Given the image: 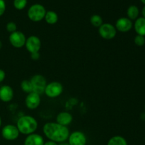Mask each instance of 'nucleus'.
<instances>
[{
	"label": "nucleus",
	"instance_id": "obj_1",
	"mask_svg": "<svg viewBox=\"0 0 145 145\" xmlns=\"http://www.w3.org/2000/svg\"><path fill=\"white\" fill-rule=\"evenodd\" d=\"M42 131L48 140L57 143L66 142L70 134L67 127L62 126L55 122L45 123L42 127Z\"/></svg>",
	"mask_w": 145,
	"mask_h": 145
},
{
	"label": "nucleus",
	"instance_id": "obj_2",
	"mask_svg": "<svg viewBox=\"0 0 145 145\" xmlns=\"http://www.w3.org/2000/svg\"><path fill=\"white\" fill-rule=\"evenodd\" d=\"M20 133L25 135L35 133L38 129V121L31 116H23L18 119L16 125Z\"/></svg>",
	"mask_w": 145,
	"mask_h": 145
},
{
	"label": "nucleus",
	"instance_id": "obj_3",
	"mask_svg": "<svg viewBox=\"0 0 145 145\" xmlns=\"http://www.w3.org/2000/svg\"><path fill=\"white\" fill-rule=\"evenodd\" d=\"M46 9L40 4H34L29 7L27 12L28 18L33 22H39L45 18Z\"/></svg>",
	"mask_w": 145,
	"mask_h": 145
},
{
	"label": "nucleus",
	"instance_id": "obj_4",
	"mask_svg": "<svg viewBox=\"0 0 145 145\" xmlns=\"http://www.w3.org/2000/svg\"><path fill=\"white\" fill-rule=\"evenodd\" d=\"M32 85L33 92L41 95L45 92L47 86L46 79L41 74H35L30 79Z\"/></svg>",
	"mask_w": 145,
	"mask_h": 145
},
{
	"label": "nucleus",
	"instance_id": "obj_5",
	"mask_svg": "<svg viewBox=\"0 0 145 145\" xmlns=\"http://www.w3.org/2000/svg\"><path fill=\"white\" fill-rule=\"evenodd\" d=\"M63 92V86L59 82H52L47 84L45 89V93L48 98L55 99L60 96Z\"/></svg>",
	"mask_w": 145,
	"mask_h": 145
},
{
	"label": "nucleus",
	"instance_id": "obj_6",
	"mask_svg": "<svg viewBox=\"0 0 145 145\" xmlns=\"http://www.w3.org/2000/svg\"><path fill=\"white\" fill-rule=\"evenodd\" d=\"M99 34L105 40H112L117 35V30L115 25L109 23L103 24L99 28Z\"/></svg>",
	"mask_w": 145,
	"mask_h": 145
},
{
	"label": "nucleus",
	"instance_id": "obj_7",
	"mask_svg": "<svg viewBox=\"0 0 145 145\" xmlns=\"http://www.w3.org/2000/svg\"><path fill=\"white\" fill-rule=\"evenodd\" d=\"M20 133L18 128L14 125L8 124L1 129V136L7 141H14L19 136Z\"/></svg>",
	"mask_w": 145,
	"mask_h": 145
},
{
	"label": "nucleus",
	"instance_id": "obj_8",
	"mask_svg": "<svg viewBox=\"0 0 145 145\" xmlns=\"http://www.w3.org/2000/svg\"><path fill=\"white\" fill-rule=\"evenodd\" d=\"M8 40L13 47L16 48H21L25 46L26 37L23 32L16 31L12 33H10Z\"/></svg>",
	"mask_w": 145,
	"mask_h": 145
},
{
	"label": "nucleus",
	"instance_id": "obj_9",
	"mask_svg": "<svg viewBox=\"0 0 145 145\" xmlns=\"http://www.w3.org/2000/svg\"><path fill=\"white\" fill-rule=\"evenodd\" d=\"M25 47L30 53L39 52L41 48L40 39L36 35H31L26 38Z\"/></svg>",
	"mask_w": 145,
	"mask_h": 145
},
{
	"label": "nucleus",
	"instance_id": "obj_10",
	"mask_svg": "<svg viewBox=\"0 0 145 145\" xmlns=\"http://www.w3.org/2000/svg\"><path fill=\"white\" fill-rule=\"evenodd\" d=\"M69 145H86L87 139L84 133L74 131L70 133L67 139Z\"/></svg>",
	"mask_w": 145,
	"mask_h": 145
},
{
	"label": "nucleus",
	"instance_id": "obj_11",
	"mask_svg": "<svg viewBox=\"0 0 145 145\" xmlns=\"http://www.w3.org/2000/svg\"><path fill=\"white\" fill-rule=\"evenodd\" d=\"M41 102L40 95L34 92L28 93L25 99V106L30 110H35L39 107Z\"/></svg>",
	"mask_w": 145,
	"mask_h": 145
},
{
	"label": "nucleus",
	"instance_id": "obj_12",
	"mask_svg": "<svg viewBox=\"0 0 145 145\" xmlns=\"http://www.w3.org/2000/svg\"><path fill=\"white\" fill-rule=\"evenodd\" d=\"M133 24L127 17H121L116 21V27L117 31L121 33H127L132 29Z\"/></svg>",
	"mask_w": 145,
	"mask_h": 145
},
{
	"label": "nucleus",
	"instance_id": "obj_13",
	"mask_svg": "<svg viewBox=\"0 0 145 145\" xmlns=\"http://www.w3.org/2000/svg\"><path fill=\"white\" fill-rule=\"evenodd\" d=\"M14 96V90L10 86L3 85L0 87V101L4 103H8L12 100Z\"/></svg>",
	"mask_w": 145,
	"mask_h": 145
},
{
	"label": "nucleus",
	"instance_id": "obj_14",
	"mask_svg": "<svg viewBox=\"0 0 145 145\" xmlns=\"http://www.w3.org/2000/svg\"><path fill=\"white\" fill-rule=\"evenodd\" d=\"M44 139L40 135L33 133L27 135L24 140V145H44Z\"/></svg>",
	"mask_w": 145,
	"mask_h": 145
},
{
	"label": "nucleus",
	"instance_id": "obj_15",
	"mask_svg": "<svg viewBox=\"0 0 145 145\" xmlns=\"http://www.w3.org/2000/svg\"><path fill=\"white\" fill-rule=\"evenodd\" d=\"M72 120H73V117L72 114L68 112H61L58 113L56 117V123L65 127L69 125L72 123Z\"/></svg>",
	"mask_w": 145,
	"mask_h": 145
},
{
	"label": "nucleus",
	"instance_id": "obj_16",
	"mask_svg": "<svg viewBox=\"0 0 145 145\" xmlns=\"http://www.w3.org/2000/svg\"><path fill=\"white\" fill-rule=\"evenodd\" d=\"M135 31L137 35H142L145 37V18L138 17L135 20L134 24Z\"/></svg>",
	"mask_w": 145,
	"mask_h": 145
},
{
	"label": "nucleus",
	"instance_id": "obj_17",
	"mask_svg": "<svg viewBox=\"0 0 145 145\" xmlns=\"http://www.w3.org/2000/svg\"><path fill=\"white\" fill-rule=\"evenodd\" d=\"M44 19L48 24L54 25L58 21V15L54 11H47Z\"/></svg>",
	"mask_w": 145,
	"mask_h": 145
},
{
	"label": "nucleus",
	"instance_id": "obj_18",
	"mask_svg": "<svg viewBox=\"0 0 145 145\" xmlns=\"http://www.w3.org/2000/svg\"><path fill=\"white\" fill-rule=\"evenodd\" d=\"M139 14H140V11H139V8L137 6L131 5L127 8V18L131 20V21L137 19L139 16Z\"/></svg>",
	"mask_w": 145,
	"mask_h": 145
},
{
	"label": "nucleus",
	"instance_id": "obj_19",
	"mask_svg": "<svg viewBox=\"0 0 145 145\" xmlns=\"http://www.w3.org/2000/svg\"><path fill=\"white\" fill-rule=\"evenodd\" d=\"M107 145H127L125 139L120 135L112 137L108 142Z\"/></svg>",
	"mask_w": 145,
	"mask_h": 145
},
{
	"label": "nucleus",
	"instance_id": "obj_20",
	"mask_svg": "<svg viewBox=\"0 0 145 145\" xmlns=\"http://www.w3.org/2000/svg\"><path fill=\"white\" fill-rule=\"evenodd\" d=\"M103 22L102 17L98 14H93L90 18V23L93 26L96 27V28H99L103 24Z\"/></svg>",
	"mask_w": 145,
	"mask_h": 145
},
{
	"label": "nucleus",
	"instance_id": "obj_21",
	"mask_svg": "<svg viewBox=\"0 0 145 145\" xmlns=\"http://www.w3.org/2000/svg\"><path fill=\"white\" fill-rule=\"evenodd\" d=\"M21 88L24 92L26 93H30L33 92L32 85H31V81L24 79L21 82Z\"/></svg>",
	"mask_w": 145,
	"mask_h": 145
},
{
	"label": "nucleus",
	"instance_id": "obj_22",
	"mask_svg": "<svg viewBox=\"0 0 145 145\" xmlns=\"http://www.w3.org/2000/svg\"><path fill=\"white\" fill-rule=\"evenodd\" d=\"M28 0H14V7L17 10H23L25 8Z\"/></svg>",
	"mask_w": 145,
	"mask_h": 145
},
{
	"label": "nucleus",
	"instance_id": "obj_23",
	"mask_svg": "<svg viewBox=\"0 0 145 145\" xmlns=\"http://www.w3.org/2000/svg\"><path fill=\"white\" fill-rule=\"evenodd\" d=\"M134 42L137 46L142 47L145 44V37L140 35H137L135 37Z\"/></svg>",
	"mask_w": 145,
	"mask_h": 145
},
{
	"label": "nucleus",
	"instance_id": "obj_24",
	"mask_svg": "<svg viewBox=\"0 0 145 145\" xmlns=\"http://www.w3.org/2000/svg\"><path fill=\"white\" fill-rule=\"evenodd\" d=\"M6 29L10 33H12L15 32L17 31V25L16 24V23H14V21H9L7 24L6 25Z\"/></svg>",
	"mask_w": 145,
	"mask_h": 145
},
{
	"label": "nucleus",
	"instance_id": "obj_25",
	"mask_svg": "<svg viewBox=\"0 0 145 145\" xmlns=\"http://www.w3.org/2000/svg\"><path fill=\"white\" fill-rule=\"evenodd\" d=\"M6 3L4 1V0H0V16L3 15L4 14L6 11Z\"/></svg>",
	"mask_w": 145,
	"mask_h": 145
},
{
	"label": "nucleus",
	"instance_id": "obj_26",
	"mask_svg": "<svg viewBox=\"0 0 145 145\" xmlns=\"http://www.w3.org/2000/svg\"><path fill=\"white\" fill-rule=\"evenodd\" d=\"M6 77V73L3 69H0V83H1L2 82H4V80L5 79Z\"/></svg>",
	"mask_w": 145,
	"mask_h": 145
},
{
	"label": "nucleus",
	"instance_id": "obj_27",
	"mask_svg": "<svg viewBox=\"0 0 145 145\" xmlns=\"http://www.w3.org/2000/svg\"><path fill=\"white\" fill-rule=\"evenodd\" d=\"M31 59L33 60H38L40 58V53L39 52H34V53L31 54Z\"/></svg>",
	"mask_w": 145,
	"mask_h": 145
},
{
	"label": "nucleus",
	"instance_id": "obj_28",
	"mask_svg": "<svg viewBox=\"0 0 145 145\" xmlns=\"http://www.w3.org/2000/svg\"><path fill=\"white\" fill-rule=\"evenodd\" d=\"M44 145H58V144L57 142H55L49 140V141L48 142H45L44 143Z\"/></svg>",
	"mask_w": 145,
	"mask_h": 145
},
{
	"label": "nucleus",
	"instance_id": "obj_29",
	"mask_svg": "<svg viewBox=\"0 0 145 145\" xmlns=\"http://www.w3.org/2000/svg\"><path fill=\"white\" fill-rule=\"evenodd\" d=\"M142 17H144V18H145V6L144 7H143L142 10Z\"/></svg>",
	"mask_w": 145,
	"mask_h": 145
},
{
	"label": "nucleus",
	"instance_id": "obj_30",
	"mask_svg": "<svg viewBox=\"0 0 145 145\" xmlns=\"http://www.w3.org/2000/svg\"><path fill=\"white\" fill-rule=\"evenodd\" d=\"M58 145H69V143L68 142H62V143H59V144Z\"/></svg>",
	"mask_w": 145,
	"mask_h": 145
},
{
	"label": "nucleus",
	"instance_id": "obj_31",
	"mask_svg": "<svg viewBox=\"0 0 145 145\" xmlns=\"http://www.w3.org/2000/svg\"><path fill=\"white\" fill-rule=\"evenodd\" d=\"M2 46H3V44H2V42H1V40H0V50L2 48Z\"/></svg>",
	"mask_w": 145,
	"mask_h": 145
},
{
	"label": "nucleus",
	"instance_id": "obj_32",
	"mask_svg": "<svg viewBox=\"0 0 145 145\" xmlns=\"http://www.w3.org/2000/svg\"><path fill=\"white\" fill-rule=\"evenodd\" d=\"M1 123H2V120H1V116H0V127H1Z\"/></svg>",
	"mask_w": 145,
	"mask_h": 145
},
{
	"label": "nucleus",
	"instance_id": "obj_33",
	"mask_svg": "<svg viewBox=\"0 0 145 145\" xmlns=\"http://www.w3.org/2000/svg\"><path fill=\"white\" fill-rule=\"evenodd\" d=\"M140 1H142V4H144L145 5V0H140Z\"/></svg>",
	"mask_w": 145,
	"mask_h": 145
},
{
	"label": "nucleus",
	"instance_id": "obj_34",
	"mask_svg": "<svg viewBox=\"0 0 145 145\" xmlns=\"http://www.w3.org/2000/svg\"><path fill=\"white\" fill-rule=\"evenodd\" d=\"M144 110H145V106H144Z\"/></svg>",
	"mask_w": 145,
	"mask_h": 145
},
{
	"label": "nucleus",
	"instance_id": "obj_35",
	"mask_svg": "<svg viewBox=\"0 0 145 145\" xmlns=\"http://www.w3.org/2000/svg\"><path fill=\"white\" fill-rule=\"evenodd\" d=\"M144 139H145V138H144Z\"/></svg>",
	"mask_w": 145,
	"mask_h": 145
}]
</instances>
